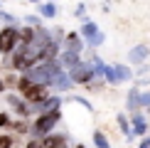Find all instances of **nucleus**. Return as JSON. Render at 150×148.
<instances>
[{"label": "nucleus", "mask_w": 150, "mask_h": 148, "mask_svg": "<svg viewBox=\"0 0 150 148\" xmlns=\"http://www.w3.org/2000/svg\"><path fill=\"white\" fill-rule=\"evenodd\" d=\"M12 126H15V131H17V133H27V131H32V126H27L25 121H15Z\"/></svg>", "instance_id": "nucleus-16"}, {"label": "nucleus", "mask_w": 150, "mask_h": 148, "mask_svg": "<svg viewBox=\"0 0 150 148\" xmlns=\"http://www.w3.org/2000/svg\"><path fill=\"white\" fill-rule=\"evenodd\" d=\"M54 15H57V5L54 3H42L40 5V17H47L49 20V17H54Z\"/></svg>", "instance_id": "nucleus-14"}, {"label": "nucleus", "mask_w": 150, "mask_h": 148, "mask_svg": "<svg viewBox=\"0 0 150 148\" xmlns=\"http://www.w3.org/2000/svg\"><path fill=\"white\" fill-rule=\"evenodd\" d=\"M0 5H3V3H0Z\"/></svg>", "instance_id": "nucleus-27"}, {"label": "nucleus", "mask_w": 150, "mask_h": 148, "mask_svg": "<svg viewBox=\"0 0 150 148\" xmlns=\"http://www.w3.org/2000/svg\"><path fill=\"white\" fill-rule=\"evenodd\" d=\"M133 133H135V136H145V133H148L145 116H140V114H135V116H133Z\"/></svg>", "instance_id": "nucleus-12"}, {"label": "nucleus", "mask_w": 150, "mask_h": 148, "mask_svg": "<svg viewBox=\"0 0 150 148\" xmlns=\"http://www.w3.org/2000/svg\"><path fill=\"white\" fill-rule=\"evenodd\" d=\"M81 35L79 32H69L67 35V49H69V52H76V54H81Z\"/></svg>", "instance_id": "nucleus-10"}, {"label": "nucleus", "mask_w": 150, "mask_h": 148, "mask_svg": "<svg viewBox=\"0 0 150 148\" xmlns=\"http://www.w3.org/2000/svg\"><path fill=\"white\" fill-rule=\"evenodd\" d=\"M27 148H45V138H35V141H30Z\"/></svg>", "instance_id": "nucleus-19"}, {"label": "nucleus", "mask_w": 150, "mask_h": 148, "mask_svg": "<svg viewBox=\"0 0 150 148\" xmlns=\"http://www.w3.org/2000/svg\"><path fill=\"white\" fill-rule=\"evenodd\" d=\"M140 148H150V136H148V138H145V141L140 143Z\"/></svg>", "instance_id": "nucleus-22"}, {"label": "nucleus", "mask_w": 150, "mask_h": 148, "mask_svg": "<svg viewBox=\"0 0 150 148\" xmlns=\"http://www.w3.org/2000/svg\"><path fill=\"white\" fill-rule=\"evenodd\" d=\"M93 143H96V148H111V143H108V138L101 133V131H96L93 133Z\"/></svg>", "instance_id": "nucleus-15"}, {"label": "nucleus", "mask_w": 150, "mask_h": 148, "mask_svg": "<svg viewBox=\"0 0 150 148\" xmlns=\"http://www.w3.org/2000/svg\"><path fill=\"white\" fill-rule=\"evenodd\" d=\"M0 148H12V138L10 136H0Z\"/></svg>", "instance_id": "nucleus-18"}, {"label": "nucleus", "mask_w": 150, "mask_h": 148, "mask_svg": "<svg viewBox=\"0 0 150 148\" xmlns=\"http://www.w3.org/2000/svg\"><path fill=\"white\" fill-rule=\"evenodd\" d=\"M59 101H62L59 96H47L42 104H37V111H40V114H49V111H57V109H59Z\"/></svg>", "instance_id": "nucleus-9"}, {"label": "nucleus", "mask_w": 150, "mask_h": 148, "mask_svg": "<svg viewBox=\"0 0 150 148\" xmlns=\"http://www.w3.org/2000/svg\"><path fill=\"white\" fill-rule=\"evenodd\" d=\"M47 3H52V0H47Z\"/></svg>", "instance_id": "nucleus-26"}, {"label": "nucleus", "mask_w": 150, "mask_h": 148, "mask_svg": "<svg viewBox=\"0 0 150 148\" xmlns=\"http://www.w3.org/2000/svg\"><path fill=\"white\" fill-rule=\"evenodd\" d=\"M118 126H121V131H126L128 136H130V128H128V119L123 114H118Z\"/></svg>", "instance_id": "nucleus-17"}, {"label": "nucleus", "mask_w": 150, "mask_h": 148, "mask_svg": "<svg viewBox=\"0 0 150 148\" xmlns=\"http://www.w3.org/2000/svg\"><path fill=\"white\" fill-rule=\"evenodd\" d=\"M76 148H86V146H76Z\"/></svg>", "instance_id": "nucleus-25"}, {"label": "nucleus", "mask_w": 150, "mask_h": 148, "mask_svg": "<svg viewBox=\"0 0 150 148\" xmlns=\"http://www.w3.org/2000/svg\"><path fill=\"white\" fill-rule=\"evenodd\" d=\"M113 74H116V82H118V84H121V82H128V79L133 77V72H130L128 64H116V67H113Z\"/></svg>", "instance_id": "nucleus-11"}, {"label": "nucleus", "mask_w": 150, "mask_h": 148, "mask_svg": "<svg viewBox=\"0 0 150 148\" xmlns=\"http://www.w3.org/2000/svg\"><path fill=\"white\" fill-rule=\"evenodd\" d=\"M71 84H74V82H71V77H69L67 72H59L57 77L52 79V86H54L57 91H67V89H71Z\"/></svg>", "instance_id": "nucleus-8"}, {"label": "nucleus", "mask_w": 150, "mask_h": 148, "mask_svg": "<svg viewBox=\"0 0 150 148\" xmlns=\"http://www.w3.org/2000/svg\"><path fill=\"white\" fill-rule=\"evenodd\" d=\"M79 35L84 37L86 42H91V40H96V37L101 35V32H98V25H96V22H91V20H84V22H81V30H79Z\"/></svg>", "instance_id": "nucleus-5"}, {"label": "nucleus", "mask_w": 150, "mask_h": 148, "mask_svg": "<svg viewBox=\"0 0 150 148\" xmlns=\"http://www.w3.org/2000/svg\"><path fill=\"white\" fill-rule=\"evenodd\" d=\"M8 123H10V116L5 114V111H0V128H3V126H8Z\"/></svg>", "instance_id": "nucleus-21"}, {"label": "nucleus", "mask_w": 150, "mask_h": 148, "mask_svg": "<svg viewBox=\"0 0 150 148\" xmlns=\"http://www.w3.org/2000/svg\"><path fill=\"white\" fill-rule=\"evenodd\" d=\"M59 64L62 67H67V69H74V67H79L81 64V57H79V54L76 52H69V49H64V52H62L59 54Z\"/></svg>", "instance_id": "nucleus-6"}, {"label": "nucleus", "mask_w": 150, "mask_h": 148, "mask_svg": "<svg viewBox=\"0 0 150 148\" xmlns=\"http://www.w3.org/2000/svg\"><path fill=\"white\" fill-rule=\"evenodd\" d=\"M17 45H20V30L15 25H8L0 30V54H12Z\"/></svg>", "instance_id": "nucleus-3"}, {"label": "nucleus", "mask_w": 150, "mask_h": 148, "mask_svg": "<svg viewBox=\"0 0 150 148\" xmlns=\"http://www.w3.org/2000/svg\"><path fill=\"white\" fill-rule=\"evenodd\" d=\"M59 72H62V64H59V62H42V64L32 67L30 72H25V77H27L30 82H35V84L49 86V84H52V79L57 77Z\"/></svg>", "instance_id": "nucleus-1"}, {"label": "nucleus", "mask_w": 150, "mask_h": 148, "mask_svg": "<svg viewBox=\"0 0 150 148\" xmlns=\"http://www.w3.org/2000/svg\"><path fill=\"white\" fill-rule=\"evenodd\" d=\"M140 106H150V91L140 94Z\"/></svg>", "instance_id": "nucleus-20"}, {"label": "nucleus", "mask_w": 150, "mask_h": 148, "mask_svg": "<svg viewBox=\"0 0 150 148\" xmlns=\"http://www.w3.org/2000/svg\"><path fill=\"white\" fill-rule=\"evenodd\" d=\"M148 54H150V47H148V45H138V47H133V49L128 52V62H133V64L145 62Z\"/></svg>", "instance_id": "nucleus-7"}, {"label": "nucleus", "mask_w": 150, "mask_h": 148, "mask_svg": "<svg viewBox=\"0 0 150 148\" xmlns=\"http://www.w3.org/2000/svg\"><path fill=\"white\" fill-rule=\"evenodd\" d=\"M62 119V111H49V114H40L32 123V133L37 136V138H42V136H47L49 131H52L54 126H57V121Z\"/></svg>", "instance_id": "nucleus-2"}, {"label": "nucleus", "mask_w": 150, "mask_h": 148, "mask_svg": "<svg viewBox=\"0 0 150 148\" xmlns=\"http://www.w3.org/2000/svg\"><path fill=\"white\" fill-rule=\"evenodd\" d=\"M30 3H40V0H30Z\"/></svg>", "instance_id": "nucleus-24"}, {"label": "nucleus", "mask_w": 150, "mask_h": 148, "mask_svg": "<svg viewBox=\"0 0 150 148\" xmlns=\"http://www.w3.org/2000/svg\"><path fill=\"white\" fill-rule=\"evenodd\" d=\"M45 148H67V141L62 136H47L45 138Z\"/></svg>", "instance_id": "nucleus-13"}, {"label": "nucleus", "mask_w": 150, "mask_h": 148, "mask_svg": "<svg viewBox=\"0 0 150 148\" xmlns=\"http://www.w3.org/2000/svg\"><path fill=\"white\" fill-rule=\"evenodd\" d=\"M69 77L74 84H89L96 74H93V69L89 67V62H81L79 67H74V69H69Z\"/></svg>", "instance_id": "nucleus-4"}, {"label": "nucleus", "mask_w": 150, "mask_h": 148, "mask_svg": "<svg viewBox=\"0 0 150 148\" xmlns=\"http://www.w3.org/2000/svg\"><path fill=\"white\" fill-rule=\"evenodd\" d=\"M5 86H8L5 84V77H0V91H5Z\"/></svg>", "instance_id": "nucleus-23"}]
</instances>
